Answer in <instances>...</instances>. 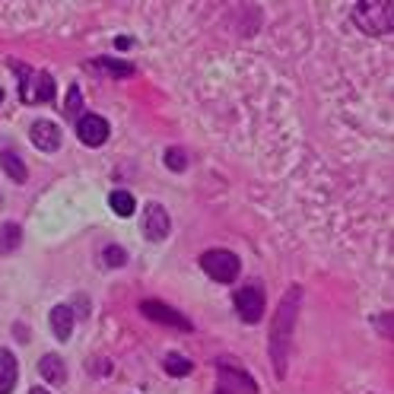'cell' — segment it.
Returning <instances> with one entry per match:
<instances>
[{"label": "cell", "instance_id": "8992f818", "mask_svg": "<svg viewBox=\"0 0 394 394\" xmlns=\"http://www.w3.org/2000/svg\"><path fill=\"white\" fill-rule=\"evenodd\" d=\"M140 312H143V318L156 321V325H163V327H175V331H194L191 318H185L179 309H172V305L159 302V299H143Z\"/></svg>", "mask_w": 394, "mask_h": 394}, {"label": "cell", "instance_id": "cb8c5ba5", "mask_svg": "<svg viewBox=\"0 0 394 394\" xmlns=\"http://www.w3.org/2000/svg\"><path fill=\"white\" fill-rule=\"evenodd\" d=\"M0 102H3V90H0Z\"/></svg>", "mask_w": 394, "mask_h": 394}, {"label": "cell", "instance_id": "7402d4cb", "mask_svg": "<svg viewBox=\"0 0 394 394\" xmlns=\"http://www.w3.org/2000/svg\"><path fill=\"white\" fill-rule=\"evenodd\" d=\"M381 331H385V337H391V315H381Z\"/></svg>", "mask_w": 394, "mask_h": 394}, {"label": "cell", "instance_id": "7a4b0ae2", "mask_svg": "<svg viewBox=\"0 0 394 394\" xmlns=\"http://www.w3.org/2000/svg\"><path fill=\"white\" fill-rule=\"evenodd\" d=\"M353 23L366 35H388L394 29V3L391 0H359L353 3Z\"/></svg>", "mask_w": 394, "mask_h": 394}, {"label": "cell", "instance_id": "9a60e30c", "mask_svg": "<svg viewBox=\"0 0 394 394\" xmlns=\"http://www.w3.org/2000/svg\"><path fill=\"white\" fill-rule=\"evenodd\" d=\"M163 369L169 372V375H175V379H181V375H191V359H185L181 353H169V356L163 359Z\"/></svg>", "mask_w": 394, "mask_h": 394}, {"label": "cell", "instance_id": "ba28073f", "mask_svg": "<svg viewBox=\"0 0 394 394\" xmlns=\"http://www.w3.org/2000/svg\"><path fill=\"white\" fill-rule=\"evenodd\" d=\"M172 229V220L165 213L163 204H147V213H143V236L149 242H163Z\"/></svg>", "mask_w": 394, "mask_h": 394}, {"label": "cell", "instance_id": "3957f363", "mask_svg": "<svg viewBox=\"0 0 394 394\" xmlns=\"http://www.w3.org/2000/svg\"><path fill=\"white\" fill-rule=\"evenodd\" d=\"M216 379H220V391L223 394H258V381L236 359H220L216 363Z\"/></svg>", "mask_w": 394, "mask_h": 394}, {"label": "cell", "instance_id": "52a82bcc", "mask_svg": "<svg viewBox=\"0 0 394 394\" xmlns=\"http://www.w3.org/2000/svg\"><path fill=\"white\" fill-rule=\"evenodd\" d=\"M13 70L19 76H23V102H51L54 99V80L48 74H32L29 67H19V64H13Z\"/></svg>", "mask_w": 394, "mask_h": 394}, {"label": "cell", "instance_id": "30bf717a", "mask_svg": "<svg viewBox=\"0 0 394 394\" xmlns=\"http://www.w3.org/2000/svg\"><path fill=\"white\" fill-rule=\"evenodd\" d=\"M29 137H32V143H35V149H42V153H54V149L60 147V127L48 118H38L35 124L29 127Z\"/></svg>", "mask_w": 394, "mask_h": 394}, {"label": "cell", "instance_id": "2e32d148", "mask_svg": "<svg viewBox=\"0 0 394 394\" xmlns=\"http://www.w3.org/2000/svg\"><path fill=\"white\" fill-rule=\"evenodd\" d=\"M108 207H112L118 216H131L134 213V197H131L127 191H112L108 194Z\"/></svg>", "mask_w": 394, "mask_h": 394}, {"label": "cell", "instance_id": "603a6c76", "mask_svg": "<svg viewBox=\"0 0 394 394\" xmlns=\"http://www.w3.org/2000/svg\"><path fill=\"white\" fill-rule=\"evenodd\" d=\"M29 394H51V391H45V388H32Z\"/></svg>", "mask_w": 394, "mask_h": 394}, {"label": "cell", "instance_id": "5b68a950", "mask_svg": "<svg viewBox=\"0 0 394 394\" xmlns=\"http://www.w3.org/2000/svg\"><path fill=\"white\" fill-rule=\"evenodd\" d=\"M264 309H268V299H264V286L261 283H248L236 293V312L245 325H258L264 318Z\"/></svg>", "mask_w": 394, "mask_h": 394}, {"label": "cell", "instance_id": "6da1fadb", "mask_svg": "<svg viewBox=\"0 0 394 394\" xmlns=\"http://www.w3.org/2000/svg\"><path fill=\"white\" fill-rule=\"evenodd\" d=\"M299 305H302V286L293 283L290 290L283 293L280 305H277V312H274V325H270V363H274L277 379H283V375H286V366H290Z\"/></svg>", "mask_w": 394, "mask_h": 394}, {"label": "cell", "instance_id": "44dd1931", "mask_svg": "<svg viewBox=\"0 0 394 394\" xmlns=\"http://www.w3.org/2000/svg\"><path fill=\"white\" fill-rule=\"evenodd\" d=\"M165 165H169L172 172H185L188 169V156L181 153V149H165Z\"/></svg>", "mask_w": 394, "mask_h": 394}, {"label": "cell", "instance_id": "4fadbf2b", "mask_svg": "<svg viewBox=\"0 0 394 394\" xmlns=\"http://www.w3.org/2000/svg\"><path fill=\"white\" fill-rule=\"evenodd\" d=\"M51 331L58 340H70V334H74V309L70 305H54L51 309Z\"/></svg>", "mask_w": 394, "mask_h": 394}, {"label": "cell", "instance_id": "7c38bea8", "mask_svg": "<svg viewBox=\"0 0 394 394\" xmlns=\"http://www.w3.org/2000/svg\"><path fill=\"white\" fill-rule=\"evenodd\" d=\"M16 379H19V363L7 347H0V394H13Z\"/></svg>", "mask_w": 394, "mask_h": 394}, {"label": "cell", "instance_id": "ac0fdd59", "mask_svg": "<svg viewBox=\"0 0 394 394\" xmlns=\"http://www.w3.org/2000/svg\"><path fill=\"white\" fill-rule=\"evenodd\" d=\"M80 112H83V92L74 83L67 92V102H64V115H67V118H80Z\"/></svg>", "mask_w": 394, "mask_h": 394}, {"label": "cell", "instance_id": "5bb4252c", "mask_svg": "<svg viewBox=\"0 0 394 394\" xmlns=\"http://www.w3.org/2000/svg\"><path fill=\"white\" fill-rule=\"evenodd\" d=\"M0 169L7 172L13 181H26V175H29V172H26V165H23V159L16 156V153H10V149H3V153H0Z\"/></svg>", "mask_w": 394, "mask_h": 394}, {"label": "cell", "instance_id": "277c9868", "mask_svg": "<svg viewBox=\"0 0 394 394\" xmlns=\"http://www.w3.org/2000/svg\"><path fill=\"white\" fill-rule=\"evenodd\" d=\"M201 268H204V274H207L210 280L232 283L238 277V270H242V261H238L232 252H226V248H213V252L201 254Z\"/></svg>", "mask_w": 394, "mask_h": 394}, {"label": "cell", "instance_id": "8fae6325", "mask_svg": "<svg viewBox=\"0 0 394 394\" xmlns=\"http://www.w3.org/2000/svg\"><path fill=\"white\" fill-rule=\"evenodd\" d=\"M38 375H42L48 385L60 388L67 381V366H64V359H60L58 353H45V356L38 359Z\"/></svg>", "mask_w": 394, "mask_h": 394}, {"label": "cell", "instance_id": "ffe728a7", "mask_svg": "<svg viewBox=\"0 0 394 394\" xmlns=\"http://www.w3.org/2000/svg\"><path fill=\"white\" fill-rule=\"evenodd\" d=\"M102 261L108 264V268H124V264H127V252L121 245H108L102 252Z\"/></svg>", "mask_w": 394, "mask_h": 394}, {"label": "cell", "instance_id": "9c48e42d", "mask_svg": "<svg viewBox=\"0 0 394 394\" xmlns=\"http://www.w3.org/2000/svg\"><path fill=\"white\" fill-rule=\"evenodd\" d=\"M76 134L86 147H102L108 140V121L99 118V115H80L76 121Z\"/></svg>", "mask_w": 394, "mask_h": 394}, {"label": "cell", "instance_id": "e0dca14e", "mask_svg": "<svg viewBox=\"0 0 394 394\" xmlns=\"http://www.w3.org/2000/svg\"><path fill=\"white\" fill-rule=\"evenodd\" d=\"M19 236H23V232H19V226L16 223H7L3 226V229H0V248H3V252H16V245H19Z\"/></svg>", "mask_w": 394, "mask_h": 394}, {"label": "cell", "instance_id": "d6986e66", "mask_svg": "<svg viewBox=\"0 0 394 394\" xmlns=\"http://www.w3.org/2000/svg\"><path fill=\"white\" fill-rule=\"evenodd\" d=\"M99 67H105L108 74H115V76H131L134 74V67H131L127 60H115V58H99Z\"/></svg>", "mask_w": 394, "mask_h": 394}, {"label": "cell", "instance_id": "d4e9b609", "mask_svg": "<svg viewBox=\"0 0 394 394\" xmlns=\"http://www.w3.org/2000/svg\"><path fill=\"white\" fill-rule=\"evenodd\" d=\"M216 394H223V391H216Z\"/></svg>", "mask_w": 394, "mask_h": 394}]
</instances>
